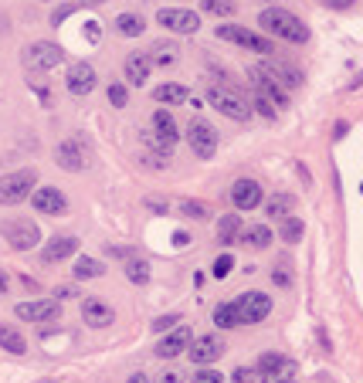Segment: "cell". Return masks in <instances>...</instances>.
Segmentation results:
<instances>
[{
	"mask_svg": "<svg viewBox=\"0 0 363 383\" xmlns=\"http://www.w3.org/2000/svg\"><path fill=\"white\" fill-rule=\"evenodd\" d=\"M258 28H262L265 35H272V38L288 41V44H306V41H309V28H306L292 10H285V7L262 10V14H258Z\"/></svg>",
	"mask_w": 363,
	"mask_h": 383,
	"instance_id": "1",
	"label": "cell"
},
{
	"mask_svg": "<svg viewBox=\"0 0 363 383\" xmlns=\"http://www.w3.org/2000/svg\"><path fill=\"white\" fill-rule=\"evenodd\" d=\"M207 102H210V109H217L221 115H228V119H248L251 109H248V99H244L238 88H231V85H210L207 88Z\"/></svg>",
	"mask_w": 363,
	"mask_h": 383,
	"instance_id": "2",
	"label": "cell"
},
{
	"mask_svg": "<svg viewBox=\"0 0 363 383\" xmlns=\"http://www.w3.org/2000/svg\"><path fill=\"white\" fill-rule=\"evenodd\" d=\"M38 187V173L35 170H14V173H7V177H0V204H21V200H28L31 190Z\"/></svg>",
	"mask_w": 363,
	"mask_h": 383,
	"instance_id": "3",
	"label": "cell"
},
{
	"mask_svg": "<svg viewBox=\"0 0 363 383\" xmlns=\"http://www.w3.org/2000/svg\"><path fill=\"white\" fill-rule=\"evenodd\" d=\"M248 78H251L255 92H262V95H265L275 109H285V106H288V92H285L282 81L272 75V68H268V65H255V68H248Z\"/></svg>",
	"mask_w": 363,
	"mask_h": 383,
	"instance_id": "4",
	"label": "cell"
},
{
	"mask_svg": "<svg viewBox=\"0 0 363 383\" xmlns=\"http://www.w3.org/2000/svg\"><path fill=\"white\" fill-rule=\"evenodd\" d=\"M0 234L14 251H31L35 244H41V230L35 221H3Z\"/></svg>",
	"mask_w": 363,
	"mask_h": 383,
	"instance_id": "5",
	"label": "cell"
},
{
	"mask_svg": "<svg viewBox=\"0 0 363 383\" xmlns=\"http://www.w3.org/2000/svg\"><path fill=\"white\" fill-rule=\"evenodd\" d=\"M187 143H190L194 156L210 159V156L217 153V129H214L207 119H201V115H197V119L187 126Z\"/></svg>",
	"mask_w": 363,
	"mask_h": 383,
	"instance_id": "6",
	"label": "cell"
},
{
	"mask_svg": "<svg viewBox=\"0 0 363 383\" xmlns=\"http://www.w3.org/2000/svg\"><path fill=\"white\" fill-rule=\"evenodd\" d=\"M217 38L231 41V44H242V48L258 51V55H275L272 41L262 38V35H255V31H248V28H242V24H224V28H217Z\"/></svg>",
	"mask_w": 363,
	"mask_h": 383,
	"instance_id": "7",
	"label": "cell"
},
{
	"mask_svg": "<svg viewBox=\"0 0 363 383\" xmlns=\"http://www.w3.org/2000/svg\"><path fill=\"white\" fill-rule=\"evenodd\" d=\"M24 61H28L31 68H38V72H48V68L65 65V51H61L55 41H35V44H28Z\"/></svg>",
	"mask_w": 363,
	"mask_h": 383,
	"instance_id": "8",
	"label": "cell"
},
{
	"mask_svg": "<svg viewBox=\"0 0 363 383\" xmlns=\"http://www.w3.org/2000/svg\"><path fill=\"white\" fill-rule=\"evenodd\" d=\"M177 139H180V132H177V119L166 112V109H157V112H153V132L146 136V143L166 153Z\"/></svg>",
	"mask_w": 363,
	"mask_h": 383,
	"instance_id": "9",
	"label": "cell"
},
{
	"mask_svg": "<svg viewBox=\"0 0 363 383\" xmlns=\"http://www.w3.org/2000/svg\"><path fill=\"white\" fill-rule=\"evenodd\" d=\"M184 353H187L197 366H210L214 360H221V353H224V340H221V336H214V333H207V336L190 340Z\"/></svg>",
	"mask_w": 363,
	"mask_h": 383,
	"instance_id": "10",
	"label": "cell"
},
{
	"mask_svg": "<svg viewBox=\"0 0 363 383\" xmlns=\"http://www.w3.org/2000/svg\"><path fill=\"white\" fill-rule=\"evenodd\" d=\"M157 24L177 31V35H194L201 28V17L194 10H184V7H163L160 14H157Z\"/></svg>",
	"mask_w": 363,
	"mask_h": 383,
	"instance_id": "11",
	"label": "cell"
},
{
	"mask_svg": "<svg viewBox=\"0 0 363 383\" xmlns=\"http://www.w3.org/2000/svg\"><path fill=\"white\" fill-rule=\"evenodd\" d=\"M235 306H238V319L242 322H262L272 312V299L265 292H244L242 299H235Z\"/></svg>",
	"mask_w": 363,
	"mask_h": 383,
	"instance_id": "12",
	"label": "cell"
},
{
	"mask_svg": "<svg viewBox=\"0 0 363 383\" xmlns=\"http://www.w3.org/2000/svg\"><path fill=\"white\" fill-rule=\"evenodd\" d=\"M31 204L35 210L44 217H55V214H65L68 210V197L58 190V187H35L31 190Z\"/></svg>",
	"mask_w": 363,
	"mask_h": 383,
	"instance_id": "13",
	"label": "cell"
},
{
	"mask_svg": "<svg viewBox=\"0 0 363 383\" xmlns=\"http://www.w3.org/2000/svg\"><path fill=\"white\" fill-rule=\"evenodd\" d=\"M14 312L24 322H55L61 315V306H58V299H35V302H21Z\"/></svg>",
	"mask_w": 363,
	"mask_h": 383,
	"instance_id": "14",
	"label": "cell"
},
{
	"mask_svg": "<svg viewBox=\"0 0 363 383\" xmlns=\"http://www.w3.org/2000/svg\"><path fill=\"white\" fill-rule=\"evenodd\" d=\"M75 251H79V237L58 234V237H51L48 244H41V265H58V262H65V258L75 255Z\"/></svg>",
	"mask_w": 363,
	"mask_h": 383,
	"instance_id": "15",
	"label": "cell"
},
{
	"mask_svg": "<svg viewBox=\"0 0 363 383\" xmlns=\"http://www.w3.org/2000/svg\"><path fill=\"white\" fill-rule=\"evenodd\" d=\"M55 163L61 166V170H72V173H79L88 166V150L75 143V139H65V143H58V150H55Z\"/></svg>",
	"mask_w": 363,
	"mask_h": 383,
	"instance_id": "16",
	"label": "cell"
},
{
	"mask_svg": "<svg viewBox=\"0 0 363 383\" xmlns=\"http://www.w3.org/2000/svg\"><path fill=\"white\" fill-rule=\"evenodd\" d=\"M65 88H68L72 95H88V92L95 88V68H92L88 61L68 65V72H65Z\"/></svg>",
	"mask_w": 363,
	"mask_h": 383,
	"instance_id": "17",
	"label": "cell"
},
{
	"mask_svg": "<svg viewBox=\"0 0 363 383\" xmlns=\"http://www.w3.org/2000/svg\"><path fill=\"white\" fill-rule=\"evenodd\" d=\"M81 319L92 329H106V326L116 322V312H112V306H106L102 299H85L81 302Z\"/></svg>",
	"mask_w": 363,
	"mask_h": 383,
	"instance_id": "18",
	"label": "cell"
},
{
	"mask_svg": "<svg viewBox=\"0 0 363 383\" xmlns=\"http://www.w3.org/2000/svg\"><path fill=\"white\" fill-rule=\"evenodd\" d=\"M190 340H194L190 329H187V326H177L173 333H166L160 343H157V356H160V360H173V356H180V353L187 349Z\"/></svg>",
	"mask_w": 363,
	"mask_h": 383,
	"instance_id": "19",
	"label": "cell"
},
{
	"mask_svg": "<svg viewBox=\"0 0 363 383\" xmlns=\"http://www.w3.org/2000/svg\"><path fill=\"white\" fill-rule=\"evenodd\" d=\"M150 55L146 51H133V55H126V65H122V72H126V81L129 85H146L150 81Z\"/></svg>",
	"mask_w": 363,
	"mask_h": 383,
	"instance_id": "20",
	"label": "cell"
},
{
	"mask_svg": "<svg viewBox=\"0 0 363 383\" xmlns=\"http://www.w3.org/2000/svg\"><path fill=\"white\" fill-rule=\"evenodd\" d=\"M262 187L255 184V180H238L235 187H231V200H235V207L238 210H255L258 204H262Z\"/></svg>",
	"mask_w": 363,
	"mask_h": 383,
	"instance_id": "21",
	"label": "cell"
},
{
	"mask_svg": "<svg viewBox=\"0 0 363 383\" xmlns=\"http://www.w3.org/2000/svg\"><path fill=\"white\" fill-rule=\"evenodd\" d=\"M153 99H157L160 106H180V102H187V99H190V92H187V85H177V81H170V85H160V88H153Z\"/></svg>",
	"mask_w": 363,
	"mask_h": 383,
	"instance_id": "22",
	"label": "cell"
},
{
	"mask_svg": "<svg viewBox=\"0 0 363 383\" xmlns=\"http://www.w3.org/2000/svg\"><path fill=\"white\" fill-rule=\"evenodd\" d=\"M146 55H150V65H163V68H166V65H173V61H177V55H180V51H177V44H173V41H153Z\"/></svg>",
	"mask_w": 363,
	"mask_h": 383,
	"instance_id": "23",
	"label": "cell"
},
{
	"mask_svg": "<svg viewBox=\"0 0 363 383\" xmlns=\"http://www.w3.org/2000/svg\"><path fill=\"white\" fill-rule=\"evenodd\" d=\"M238 234H242V217L238 214H228V217H221L217 221V244H235L238 241Z\"/></svg>",
	"mask_w": 363,
	"mask_h": 383,
	"instance_id": "24",
	"label": "cell"
},
{
	"mask_svg": "<svg viewBox=\"0 0 363 383\" xmlns=\"http://www.w3.org/2000/svg\"><path fill=\"white\" fill-rule=\"evenodd\" d=\"M242 237L248 248H268L272 244V228L268 224H255V228H242Z\"/></svg>",
	"mask_w": 363,
	"mask_h": 383,
	"instance_id": "25",
	"label": "cell"
},
{
	"mask_svg": "<svg viewBox=\"0 0 363 383\" xmlns=\"http://www.w3.org/2000/svg\"><path fill=\"white\" fill-rule=\"evenodd\" d=\"M0 346H3L7 353H14V356L28 353V340H24L14 326H3V322H0Z\"/></svg>",
	"mask_w": 363,
	"mask_h": 383,
	"instance_id": "26",
	"label": "cell"
},
{
	"mask_svg": "<svg viewBox=\"0 0 363 383\" xmlns=\"http://www.w3.org/2000/svg\"><path fill=\"white\" fill-rule=\"evenodd\" d=\"M268 68H272V75L279 78L282 85H288V88H295V85H302V72L295 68V65H288V61H268Z\"/></svg>",
	"mask_w": 363,
	"mask_h": 383,
	"instance_id": "27",
	"label": "cell"
},
{
	"mask_svg": "<svg viewBox=\"0 0 363 383\" xmlns=\"http://www.w3.org/2000/svg\"><path fill=\"white\" fill-rule=\"evenodd\" d=\"M116 31H119L122 38H139L146 31V21L139 14H119L116 17Z\"/></svg>",
	"mask_w": 363,
	"mask_h": 383,
	"instance_id": "28",
	"label": "cell"
},
{
	"mask_svg": "<svg viewBox=\"0 0 363 383\" xmlns=\"http://www.w3.org/2000/svg\"><path fill=\"white\" fill-rule=\"evenodd\" d=\"M150 275H153L150 262H143V258H129V262H126V278H129L133 285H150Z\"/></svg>",
	"mask_w": 363,
	"mask_h": 383,
	"instance_id": "29",
	"label": "cell"
},
{
	"mask_svg": "<svg viewBox=\"0 0 363 383\" xmlns=\"http://www.w3.org/2000/svg\"><path fill=\"white\" fill-rule=\"evenodd\" d=\"M242 319H238V306L235 302H221V306L214 308V326L217 329H235Z\"/></svg>",
	"mask_w": 363,
	"mask_h": 383,
	"instance_id": "30",
	"label": "cell"
},
{
	"mask_svg": "<svg viewBox=\"0 0 363 383\" xmlns=\"http://www.w3.org/2000/svg\"><path fill=\"white\" fill-rule=\"evenodd\" d=\"M279 237H282L285 244H299V241H302V221L292 217V214H285L282 228H279Z\"/></svg>",
	"mask_w": 363,
	"mask_h": 383,
	"instance_id": "31",
	"label": "cell"
},
{
	"mask_svg": "<svg viewBox=\"0 0 363 383\" xmlns=\"http://www.w3.org/2000/svg\"><path fill=\"white\" fill-rule=\"evenodd\" d=\"M282 360H285L282 353H265V356L258 360V366H255V373H258L262 380L268 383V380H272V373H275V370L282 366Z\"/></svg>",
	"mask_w": 363,
	"mask_h": 383,
	"instance_id": "32",
	"label": "cell"
},
{
	"mask_svg": "<svg viewBox=\"0 0 363 383\" xmlns=\"http://www.w3.org/2000/svg\"><path fill=\"white\" fill-rule=\"evenodd\" d=\"M292 207H295V200L288 193H275L265 210H268V217H285V214H292Z\"/></svg>",
	"mask_w": 363,
	"mask_h": 383,
	"instance_id": "33",
	"label": "cell"
},
{
	"mask_svg": "<svg viewBox=\"0 0 363 383\" xmlns=\"http://www.w3.org/2000/svg\"><path fill=\"white\" fill-rule=\"evenodd\" d=\"M102 262H95V258H88V255H81L79 262H75V278H99L102 275Z\"/></svg>",
	"mask_w": 363,
	"mask_h": 383,
	"instance_id": "34",
	"label": "cell"
},
{
	"mask_svg": "<svg viewBox=\"0 0 363 383\" xmlns=\"http://www.w3.org/2000/svg\"><path fill=\"white\" fill-rule=\"evenodd\" d=\"M177 210L184 214V217H190V221H204V217H210V210L197 204V200H177Z\"/></svg>",
	"mask_w": 363,
	"mask_h": 383,
	"instance_id": "35",
	"label": "cell"
},
{
	"mask_svg": "<svg viewBox=\"0 0 363 383\" xmlns=\"http://www.w3.org/2000/svg\"><path fill=\"white\" fill-rule=\"evenodd\" d=\"M207 14H217V17H228L235 14V0H201Z\"/></svg>",
	"mask_w": 363,
	"mask_h": 383,
	"instance_id": "36",
	"label": "cell"
},
{
	"mask_svg": "<svg viewBox=\"0 0 363 383\" xmlns=\"http://www.w3.org/2000/svg\"><path fill=\"white\" fill-rule=\"evenodd\" d=\"M248 109H258V112L265 115V119H275V106H272V102H268L262 92H255V95L248 99Z\"/></svg>",
	"mask_w": 363,
	"mask_h": 383,
	"instance_id": "37",
	"label": "cell"
},
{
	"mask_svg": "<svg viewBox=\"0 0 363 383\" xmlns=\"http://www.w3.org/2000/svg\"><path fill=\"white\" fill-rule=\"evenodd\" d=\"M231 268H235V258H231V255H221V258L214 262V278H228Z\"/></svg>",
	"mask_w": 363,
	"mask_h": 383,
	"instance_id": "38",
	"label": "cell"
},
{
	"mask_svg": "<svg viewBox=\"0 0 363 383\" xmlns=\"http://www.w3.org/2000/svg\"><path fill=\"white\" fill-rule=\"evenodd\" d=\"M194 383H224V377H221L217 370H210V366H201L197 377H194Z\"/></svg>",
	"mask_w": 363,
	"mask_h": 383,
	"instance_id": "39",
	"label": "cell"
},
{
	"mask_svg": "<svg viewBox=\"0 0 363 383\" xmlns=\"http://www.w3.org/2000/svg\"><path fill=\"white\" fill-rule=\"evenodd\" d=\"M177 322H180V315L173 312V315H160V319H157V322H153L150 329H153V333H166V329H173Z\"/></svg>",
	"mask_w": 363,
	"mask_h": 383,
	"instance_id": "40",
	"label": "cell"
},
{
	"mask_svg": "<svg viewBox=\"0 0 363 383\" xmlns=\"http://www.w3.org/2000/svg\"><path fill=\"white\" fill-rule=\"evenodd\" d=\"M272 282H275V285H282V288H288V285H292L288 265H282V262H279V265H275V271H272Z\"/></svg>",
	"mask_w": 363,
	"mask_h": 383,
	"instance_id": "41",
	"label": "cell"
},
{
	"mask_svg": "<svg viewBox=\"0 0 363 383\" xmlns=\"http://www.w3.org/2000/svg\"><path fill=\"white\" fill-rule=\"evenodd\" d=\"M109 102H112L116 109H122V106L129 102V92H126L122 85H112V88H109Z\"/></svg>",
	"mask_w": 363,
	"mask_h": 383,
	"instance_id": "42",
	"label": "cell"
},
{
	"mask_svg": "<svg viewBox=\"0 0 363 383\" xmlns=\"http://www.w3.org/2000/svg\"><path fill=\"white\" fill-rule=\"evenodd\" d=\"M231 380H235V383H255V380H258V373H255L251 366H238V370L231 373Z\"/></svg>",
	"mask_w": 363,
	"mask_h": 383,
	"instance_id": "43",
	"label": "cell"
},
{
	"mask_svg": "<svg viewBox=\"0 0 363 383\" xmlns=\"http://www.w3.org/2000/svg\"><path fill=\"white\" fill-rule=\"evenodd\" d=\"M85 38L99 44V38H102V28H99V21H88V24H85Z\"/></svg>",
	"mask_w": 363,
	"mask_h": 383,
	"instance_id": "44",
	"label": "cell"
},
{
	"mask_svg": "<svg viewBox=\"0 0 363 383\" xmlns=\"http://www.w3.org/2000/svg\"><path fill=\"white\" fill-rule=\"evenodd\" d=\"M170 159H166V153H153V156H146V166H153V170H163Z\"/></svg>",
	"mask_w": 363,
	"mask_h": 383,
	"instance_id": "45",
	"label": "cell"
},
{
	"mask_svg": "<svg viewBox=\"0 0 363 383\" xmlns=\"http://www.w3.org/2000/svg\"><path fill=\"white\" fill-rule=\"evenodd\" d=\"M55 299H79V288H75V285H61V288L55 292Z\"/></svg>",
	"mask_w": 363,
	"mask_h": 383,
	"instance_id": "46",
	"label": "cell"
},
{
	"mask_svg": "<svg viewBox=\"0 0 363 383\" xmlns=\"http://www.w3.org/2000/svg\"><path fill=\"white\" fill-rule=\"evenodd\" d=\"M173 244H177V248H187V244H190V234H187V230H177V234H173Z\"/></svg>",
	"mask_w": 363,
	"mask_h": 383,
	"instance_id": "47",
	"label": "cell"
},
{
	"mask_svg": "<svg viewBox=\"0 0 363 383\" xmlns=\"http://www.w3.org/2000/svg\"><path fill=\"white\" fill-rule=\"evenodd\" d=\"M7 292H10V278H7V271L0 268V299H3Z\"/></svg>",
	"mask_w": 363,
	"mask_h": 383,
	"instance_id": "48",
	"label": "cell"
},
{
	"mask_svg": "<svg viewBox=\"0 0 363 383\" xmlns=\"http://www.w3.org/2000/svg\"><path fill=\"white\" fill-rule=\"evenodd\" d=\"M146 207H150V210H157V214L166 210V204H163V200H146Z\"/></svg>",
	"mask_w": 363,
	"mask_h": 383,
	"instance_id": "49",
	"label": "cell"
},
{
	"mask_svg": "<svg viewBox=\"0 0 363 383\" xmlns=\"http://www.w3.org/2000/svg\"><path fill=\"white\" fill-rule=\"evenodd\" d=\"M72 10H75V7H61V10H58V14H55V24H61V21H65V17H68V14H72Z\"/></svg>",
	"mask_w": 363,
	"mask_h": 383,
	"instance_id": "50",
	"label": "cell"
},
{
	"mask_svg": "<svg viewBox=\"0 0 363 383\" xmlns=\"http://www.w3.org/2000/svg\"><path fill=\"white\" fill-rule=\"evenodd\" d=\"M126 383H150V377H146V373H133Z\"/></svg>",
	"mask_w": 363,
	"mask_h": 383,
	"instance_id": "51",
	"label": "cell"
},
{
	"mask_svg": "<svg viewBox=\"0 0 363 383\" xmlns=\"http://www.w3.org/2000/svg\"><path fill=\"white\" fill-rule=\"evenodd\" d=\"M157 383H180V377H177V373H163Z\"/></svg>",
	"mask_w": 363,
	"mask_h": 383,
	"instance_id": "52",
	"label": "cell"
},
{
	"mask_svg": "<svg viewBox=\"0 0 363 383\" xmlns=\"http://www.w3.org/2000/svg\"><path fill=\"white\" fill-rule=\"evenodd\" d=\"M326 3H329V7H340V10H343V7H350L353 0H326Z\"/></svg>",
	"mask_w": 363,
	"mask_h": 383,
	"instance_id": "53",
	"label": "cell"
},
{
	"mask_svg": "<svg viewBox=\"0 0 363 383\" xmlns=\"http://www.w3.org/2000/svg\"><path fill=\"white\" fill-rule=\"evenodd\" d=\"M88 3H106V0H88Z\"/></svg>",
	"mask_w": 363,
	"mask_h": 383,
	"instance_id": "54",
	"label": "cell"
},
{
	"mask_svg": "<svg viewBox=\"0 0 363 383\" xmlns=\"http://www.w3.org/2000/svg\"><path fill=\"white\" fill-rule=\"evenodd\" d=\"M48 383H55V380H48Z\"/></svg>",
	"mask_w": 363,
	"mask_h": 383,
	"instance_id": "55",
	"label": "cell"
}]
</instances>
